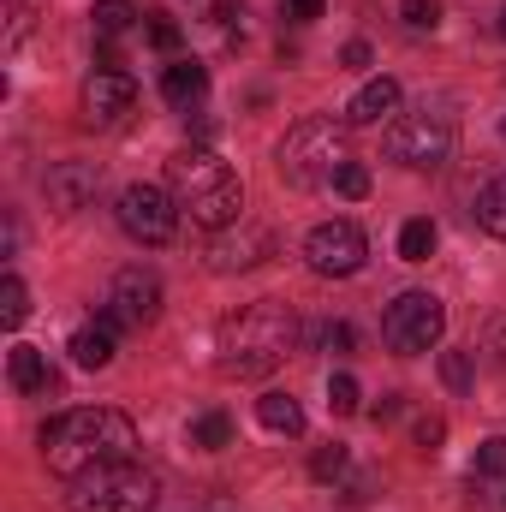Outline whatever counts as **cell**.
Instances as JSON below:
<instances>
[{"mask_svg":"<svg viewBox=\"0 0 506 512\" xmlns=\"http://www.w3.org/2000/svg\"><path fill=\"white\" fill-rule=\"evenodd\" d=\"M42 465L72 483L84 471H102V465H120V459H137V423L114 405H78V411H60L42 423Z\"/></svg>","mask_w":506,"mask_h":512,"instance_id":"obj_1","label":"cell"},{"mask_svg":"<svg viewBox=\"0 0 506 512\" xmlns=\"http://www.w3.org/2000/svg\"><path fill=\"white\" fill-rule=\"evenodd\" d=\"M298 352V316L280 298H256L215 328V370L227 382H262Z\"/></svg>","mask_w":506,"mask_h":512,"instance_id":"obj_2","label":"cell"},{"mask_svg":"<svg viewBox=\"0 0 506 512\" xmlns=\"http://www.w3.org/2000/svg\"><path fill=\"white\" fill-rule=\"evenodd\" d=\"M167 191H173V203L191 209V221L209 227V233L233 227L239 209H245L239 173H233L215 149H203V143H191V149H179V155L167 161Z\"/></svg>","mask_w":506,"mask_h":512,"instance_id":"obj_3","label":"cell"},{"mask_svg":"<svg viewBox=\"0 0 506 512\" xmlns=\"http://www.w3.org/2000/svg\"><path fill=\"white\" fill-rule=\"evenodd\" d=\"M352 161V137H346V120H328V114H310L280 137L274 149V167L286 185L298 191H316V185H334L340 167Z\"/></svg>","mask_w":506,"mask_h":512,"instance_id":"obj_4","label":"cell"},{"mask_svg":"<svg viewBox=\"0 0 506 512\" xmlns=\"http://www.w3.org/2000/svg\"><path fill=\"white\" fill-rule=\"evenodd\" d=\"M161 501V477L137 459L120 465H102V471H84L66 483V507L72 512H149Z\"/></svg>","mask_w":506,"mask_h":512,"instance_id":"obj_5","label":"cell"},{"mask_svg":"<svg viewBox=\"0 0 506 512\" xmlns=\"http://www.w3.org/2000/svg\"><path fill=\"white\" fill-rule=\"evenodd\" d=\"M441 328H447V310H441L435 292H399V298L387 304V316H381V340H387V352H399V358L429 352V346L441 340Z\"/></svg>","mask_w":506,"mask_h":512,"instance_id":"obj_6","label":"cell"},{"mask_svg":"<svg viewBox=\"0 0 506 512\" xmlns=\"http://www.w3.org/2000/svg\"><path fill=\"white\" fill-rule=\"evenodd\" d=\"M387 155L399 161V167H441L447 155H453V114H441V108H417V114H405V120H393L387 126Z\"/></svg>","mask_w":506,"mask_h":512,"instance_id":"obj_7","label":"cell"},{"mask_svg":"<svg viewBox=\"0 0 506 512\" xmlns=\"http://www.w3.org/2000/svg\"><path fill=\"white\" fill-rule=\"evenodd\" d=\"M364 256H370V239H364L358 221H322V227L304 239V262H310L322 280H346V274H358Z\"/></svg>","mask_w":506,"mask_h":512,"instance_id":"obj_8","label":"cell"},{"mask_svg":"<svg viewBox=\"0 0 506 512\" xmlns=\"http://www.w3.org/2000/svg\"><path fill=\"white\" fill-rule=\"evenodd\" d=\"M120 227H126L137 245H167L179 233L173 191H161V185H126L120 191Z\"/></svg>","mask_w":506,"mask_h":512,"instance_id":"obj_9","label":"cell"},{"mask_svg":"<svg viewBox=\"0 0 506 512\" xmlns=\"http://www.w3.org/2000/svg\"><path fill=\"white\" fill-rule=\"evenodd\" d=\"M108 322L131 328V334H143V328L161 322V280L149 268H120L114 274V286H108Z\"/></svg>","mask_w":506,"mask_h":512,"instance_id":"obj_10","label":"cell"},{"mask_svg":"<svg viewBox=\"0 0 506 512\" xmlns=\"http://www.w3.org/2000/svg\"><path fill=\"white\" fill-rule=\"evenodd\" d=\"M268 256H274V233L256 227V221H233V227H221L209 239V268L215 274H239V268H256Z\"/></svg>","mask_w":506,"mask_h":512,"instance_id":"obj_11","label":"cell"},{"mask_svg":"<svg viewBox=\"0 0 506 512\" xmlns=\"http://www.w3.org/2000/svg\"><path fill=\"white\" fill-rule=\"evenodd\" d=\"M42 191H48V209L78 215V209L102 191V167H96V161H60V167H48Z\"/></svg>","mask_w":506,"mask_h":512,"instance_id":"obj_12","label":"cell"},{"mask_svg":"<svg viewBox=\"0 0 506 512\" xmlns=\"http://www.w3.org/2000/svg\"><path fill=\"white\" fill-rule=\"evenodd\" d=\"M131 108H137V84H131L126 72H90V84H84L90 126H120Z\"/></svg>","mask_w":506,"mask_h":512,"instance_id":"obj_13","label":"cell"},{"mask_svg":"<svg viewBox=\"0 0 506 512\" xmlns=\"http://www.w3.org/2000/svg\"><path fill=\"white\" fill-rule=\"evenodd\" d=\"M203 96H209V72H203L197 60H173V66L161 72V102H167V108L191 114Z\"/></svg>","mask_w":506,"mask_h":512,"instance_id":"obj_14","label":"cell"},{"mask_svg":"<svg viewBox=\"0 0 506 512\" xmlns=\"http://www.w3.org/2000/svg\"><path fill=\"white\" fill-rule=\"evenodd\" d=\"M399 114V84L393 78H370L352 102H346V126H381Z\"/></svg>","mask_w":506,"mask_h":512,"instance_id":"obj_15","label":"cell"},{"mask_svg":"<svg viewBox=\"0 0 506 512\" xmlns=\"http://www.w3.org/2000/svg\"><path fill=\"white\" fill-rule=\"evenodd\" d=\"M6 382L18 387V393H54L60 376H54V364H48L36 346H12V352H6Z\"/></svg>","mask_w":506,"mask_h":512,"instance_id":"obj_16","label":"cell"},{"mask_svg":"<svg viewBox=\"0 0 506 512\" xmlns=\"http://www.w3.org/2000/svg\"><path fill=\"white\" fill-rule=\"evenodd\" d=\"M72 364L78 370H108L114 364V322H90L72 334Z\"/></svg>","mask_w":506,"mask_h":512,"instance_id":"obj_17","label":"cell"},{"mask_svg":"<svg viewBox=\"0 0 506 512\" xmlns=\"http://www.w3.org/2000/svg\"><path fill=\"white\" fill-rule=\"evenodd\" d=\"M256 417H262V429H274V435H304V405H298L292 393H262V399H256Z\"/></svg>","mask_w":506,"mask_h":512,"instance_id":"obj_18","label":"cell"},{"mask_svg":"<svg viewBox=\"0 0 506 512\" xmlns=\"http://www.w3.org/2000/svg\"><path fill=\"white\" fill-rule=\"evenodd\" d=\"M137 18H143V12H137L131 0H96V6H90V24H96V36H102V42L126 36V30L137 24Z\"/></svg>","mask_w":506,"mask_h":512,"instance_id":"obj_19","label":"cell"},{"mask_svg":"<svg viewBox=\"0 0 506 512\" xmlns=\"http://www.w3.org/2000/svg\"><path fill=\"white\" fill-rule=\"evenodd\" d=\"M477 227L495 233V239H506V173H495V179L483 185V197H477Z\"/></svg>","mask_w":506,"mask_h":512,"instance_id":"obj_20","label":"cell"},{"mask_svg":"<svg viewBox=\"0 0 506 512\" xmlns=\"http://www.w3.org/2000/svg\"><path fill=\"white\" fill-rule=\"evenodd\" d=\"M191 447H203V453L233 447V417H227V411H203V417L191 423Z\"/></svg>","mask_w":506,"mask_h":512,"instance_id":"obj_21","label":"cell"},{"mask_svg":"<svg viewBox=\"0 0 506 512\" xmlns=\"http://www.w3.org/2000/svg\"><path fill=\"white\" fill-rule=\"evenodd\" d=\"M435 239H441V233H435V221H429V215H417V221H405V227H399V256H405V262H429V256H435Z\"/></svg>","mask_w":506,"mask_h":512,"instance_id":"obj_22","label":"cell"},{"mask_svg":"<svg viewBox=\"0 0 506 512\" xmlns=\"http://www.w3.org/2000/svg\"><path fill=\"white\" fill-rule=\"evenodd\" d=\"M24 316H30V292H24V280H18V274H6V280H0V322H6V328H18Z\"/></svg>","mask_w":506,"mask_h":512,"instance_id":"obj_23","label":"cell"},{"mask_svg":"<svg viewBox=\"0 0 506 512\" xmlns=\"http://www.w3.org/2000/svg\"><path fill=\"white\" fill-rule=\"evenodd\" d=\"M441 382L453 387V393H465V387L477 382V352H441Z\"/></svg>","mask_w":506,"mask_h":512,"instance_id":"obj_24","label":"cell"},{"mask_svg":"<svg viewBox=\"0 0 506 512\" xmlns=\"http://www.w3.org/2000/svg\"><path fill=\"white\" fill-rule=\"evenodd\" d=\"M310 346L328 352V358H346V352H352V322H322V328L310 334Z\"/></svg>","mask_w":506,"mask_h":512,"instance_id":"obj_25","label":"cell"},{"mask_svg":"<svg viewBox=\"0 0 506 512\" xmlns=\"http://www.w3.org/2000/svg\"><path fill=\"white\" fill-rule=\"evenodd\" d=\"M477 477H506V435H489L483 447H477Z\"/></svg>","mask_w":506,"mask_h":512,"instance_id":"obj_26","label":"cell"},{"mask_svg":"<svg viewBox=\"0 0 506 512\" xmlns=\"http://www.w3.org/2000/svg\"><path fill=\"white\" fill-rule=\"evenodd\" d=\"M358 399H364V393H358V382H352L346 370H340V376H328V405H334L340 417H352V411H358Z\"/></svg>","mask_w":506,"mask_h":512,"instance_id":"obj_27","label":"cell"},{"mask_svg":"<svg viewBox=\"0 0 506 512\" xmlns=\"http://www.w3.org/2000/svg\"><path fill=\"white\" fill-rule=\"evenodd\" d=\"M334 191H340V197H370V167H364V161H346L340 179H334Z\"/></svg>","mask_w":506,"mask_h":512,"instance_id":"obj_28","label":"cell"},{"mask_svg":"<svg viewBox=\"0 0 506 512\" xmlns=\"http://www.w3.org/2000/svg\"><path fill=\"white\" fill-rule=\"evenodd\" d=\"M399 18H405L411 30H435V24H441V6H435V0H399Z\"/></svg>","mask_w":506,"mask_h":512,"instance_id":"obj_29","label":"cell"},{"mask_svg":"<svg viewBox=\"0 0 506 512\" xmlns=\"http://www.w3.org/2000/svg\"><path fill=\"white\" fill-rule=\"evenodd\" d=\"M340 471H346V447H322V453L310 459V477H316V483H334Z\"/></svg>","mask_w":506,"mask_h":512,"instance_id":"obj_30","label":"cell"},{"mask_svg":"<svg viewBox=\"0 0 506 512\" xmlns=\"http://www.w3.org/2000/svg\"><path fill=\"white\" fill-rule=\"evenodd\" d=\"M483 352H495V364L506 370V310L501 316H489V328H483Z\"/></svg>","mask_w":506,"mask_h":512,"instance_id":"obj_31","label":"cell"},{"mask_svg":"<svg viewBox=\"0 0 506 512\" xmlns=\"http://www.w3.org/2000/svg\"><path fill=\"white\" fill-rule=\"evenodd\" d=\"M149 18H155V12H149ZM149 42H155L161 54H173V48H179V24H173V18H155V24H149Z\"/></svg>","mask_w":506,"mask_h":512,"instance_id":"obj_32","label":"cell"},{"mask_svg":"<svg viewBox=\"0 0 506 512\" xmlns=\"http://www.w3.org/2000/svg\"><path fill=\"white\" fill-rule=\"evenodd\" d=\"M441 441H447V423H441V417H417V447H423V453H435Z\"/></svg>","mask_w":506,"mask_h":512,"instance_id":"obj_33","label":"cell"},{"mask_svg":"<svg viewBox=\"0 0 506 512\" xmlns=\"http://www.w3.org/2000/svg\"><path fill=\"white\" fill-rule=\"evenodd\" d=\"M280 6H286V18L310 24V18H322V6H328V0H280Z\"/></svg>","mask_w":506,"mask_h":512,"instance_id":"obj_34","label":"cell"},{"mask_svg":"<svg viewBox=\"0 0 506 512\" xmlns=\"http://www.w3.org/2000/svg\"><path fill=\"white\" fill-rule=\"evenodd\" d=\"M346 66H370V48L364 42H346Z\"/></svg>","mask_w":506,"mask_h":512,"instance_id":"obj_35","label":"cell"},{"mask_svg":"<svg viewBox=\"0 0 506 512\" xmlns=\"http://www.w3.org/2000/svg\"><path fill=\"white\" fill-rule=\"evenodd\" d=\"M501 36H506V6H501Z\"/></svg>","mask_w":506,"mask_h":512,"instance_id":"obj_36","label":"cell"},{"mask_svg":"<svg viewBox=\"0 0 506 512\" xmlns=\"http://www.w3.org/2000/svg\"><path fill=\"white\" fill-rule=\"evenodd\" d=\"M501 131H506V126H501Z\"/></svg>","mask_w":506,"mask_h":512,"instance_id":"obj_37","label":"cell"}]
</instances>
